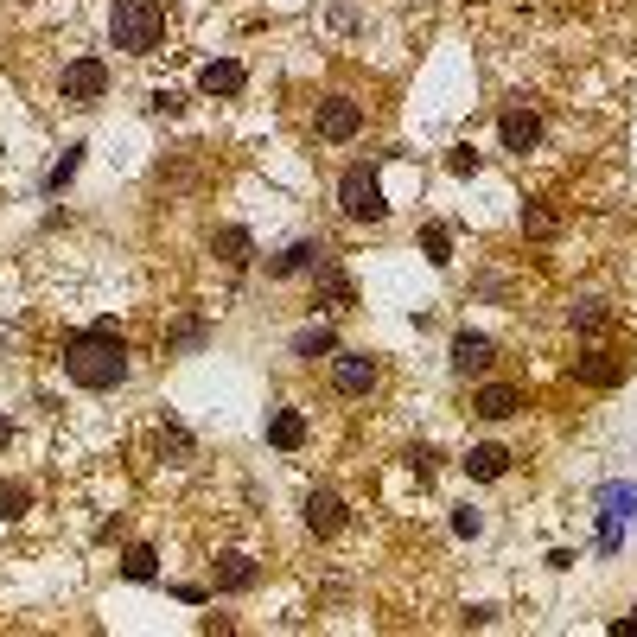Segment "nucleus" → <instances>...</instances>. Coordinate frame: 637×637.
Wrapping results in <instances>:
<instances>
[{"mask_svg":"<svg viewBox=\"0 0 637 637\" xmlns=\"http://www.w3.org/2000/svg\"><path fill=\"white\" fill-rule=\"evenodd\" d=\"M58 96L71 102V109L102 102V96H109V64H102V58H71V64H64V77H58Z\"/></svg>","mask_w":637,"mask_h":637,"instance_id":"nucleus-4","label":"nucleus"},{"mask_svg":"<svg viewBox=\"0 0 637 637\" xmlns=\"http://www.w3.org/2000/svg\"><path fill=\"white\" fill-rule=\"evenodd\" d=\"M153 453L166 459V466H192V434H185V427H160V434H153Z\"/></svg>","mask_w":637,"mask_h":637,"instance_id":"nucleus-19","label":"nucleus"},{"mask_svg":"<svg viewBox=\"0 0 637 637\" xmlns=\"http://www.w3.org/2000/svg\"><path fill=\"white\" fill-rule=\"evenodd\" d=\"M166 344H172V351H198V344H204V319H185Z\"/></svg>","mask_w":637,"mask_h":637,"instance_id":"nucleus-26","label":"nucleus"},{"mask_svg":"<svg viewBox=\"0 0 637 637\" xmlns=\"http://www.w3.org/2000/svg\"><path fill=\"white\" fill-rule=\"evenodd\" d=\"M7 446H13V415L0 408V453H7Z\"/></svg>","mask_w":637,"mask_h":637,"instance_id":"nucleus-30","label":"nucleus"},{"mask_svg":"<svg viewBox=\"0 0 637 637\" xmlns=\"http://www.w3.org/2000/svg\"><path fill=\"white\" fill-rule=\"evenodd\" d=\"M325 255H332L325 243H313V236H300V243H287V249L268 262V274H274V281H287V274H306V268H319Z\"/></svg>","mask_w":637,"mask_h":637,"instance_id":"nucleus-12","label":"nucleus"},{"mask_svg":"<svg viewBox=\"0 0 637 637\" xmlns=\"http://www.w3.org/2000/svg\"><path fill=\"white\" fill-rule=\"evenodd\" d=\"M376 357L370 351H332V389L344 395V402H364V395L376 389Z\"/></svg>","mask_w":637,"mask_h":637,"instance_id":"nucleus-6","label":"nucleus"},{"mask_svg":"<svg viewBox=\"0 0 637 637\" xmlns=\"http://www.w3.org/2000/svg\"><path fill=\"white\" fill-rule=\"evenodd\" d=\"M109 39H115V51H128V58L160 51V39H166V7H160V0H115Z\"/></svg>","mask_w":637,"mask_h":637,"instance_id":"nucleus-2","label":"nucleus"},{"mask_svg":"<svg viewBox=\"0 0 637 637\" xmlns=\"http://www.w3.org/2000/svg\"><path fill=\"white\" fill-rule=\"evenodd\" d=\"M211 255H217V262H230V268H243L249 255H255V243H249V230L223 223V230H211Z\"/></svg>","mask_w":637,"mask_h":637,"instance_id":"nucleus-17","label":"nucleus"},{"mask_svg":"<svg viewBox=\"0 0 637 637\" xmlns=\"http://www.w3.org/2000/svg\"><path fill=\"white\" fill-rule=\"evenodd\" d=\"M122 574H128V580H160V555H153V548H128V555H122Z\"/></svg>","mask_w":637,"mask_h":637,"instance_id":"nucleus-22","label":"nucleus"},{"mask_svg":"<svg viewBox=\"0 0 637 637\" xmlns=\"http://www.w3.org/2000/svg\"><path fill=\"white\" fill-rule=\"evenodd\" d=\"M421 249H427V262H434V268L453 262V236H446V223H421Z\"/></svg>","mask_w":637,"mask_h":637,"instance_id":"nucleus-20","label":"nucleus"},{"mask_svg":"<svg viewBox=\"0 0 637 637\" xmlns=\"http://www.w3.org/2000/svg\"><path fill=\"white\" fill-rule=\"evenodd\" d=\"M478 166H485V153H478V147H453V153H446V172H459V179H472Z\"/></svg>","mask_w":637,"mask_h":637,"instance_id":"nucleus-25","label":"nucleus"},{"mask_svg":"<svg viewBox=\"0 0 637 637\" xmlns=\"http://www.w3.org/2000/svg\"><path fill=\"white\" fill-rule=\"evenodd\" d=\"M268 446H281V453L306 446V421H300V408H268Z\"/></svg>","mask_w":637,"mask_h":637,"instance_id":"nucleus-16","label":"nucleus"},{"mask_svg":"<svg viewBox=\"0 0 637 637\" xmlns=\"http://www.w3.org/2000/svg\"><path fill=\"white\" fill-rule=\"evenodd\" d=\"M408 466H415L421 478H434V453H427V446H415V453H408Z\"/></svg>","mask_w":637,"mask_h":637,"instance_id":"nucleus-29","label":"nucleus"},{"mask_svg":"<svg viewBox=\"0 0 637 637\" xmlns=\"http://www.w3.org/2000/svg\"><path fill=\"white\" fill-rule=\"evenodd\" d=\"M497 141H504L510 153H529L542 141V115L536 109H523V102H510L504 115H497Z\"/></svg>","mask_w":637,"mask_h":637,"instance_id":"nucleus-8","label":"nucleus"},{"mask_svg":"<svg viewBox=\"0 0 637 637\" xmlns=\"http://www.w3.org/2000/svg\"><path fill=\"white\" fill-rule=\"evenodd\" d=\"M472 415H485V421H510V415H523V389L516 383H485L472 395Z\"/></svg>","mask_w":637,"mask_h":637,"instance_id":"nucleus-11","label":"nucleus"},{"mask_svg":"<svg viewBox=\"0 0 637 637\" xmlns=\"http://www.w3.org/2000/svg\"><path fill=\"white\" fill-rule=\"evenodd\" d=\"M306 529H313V536H338L344 529V497L338 491H306Z\"/></svg>","mask_w":637,"mask_h":637,"instance_id":"nucleus-15","label":"nucleus"},{"mask_svg":"<svg viewBox=\"0 0 637 637\" xmlns=\"http://www.w3.org/2000/svg\"><path fill=\"white\" fill-rule=\"evenodd\" d=\"M83 153H90V147H83V141H77V147H64V160H58V166H51V172H45V192H64V185H71V179H77V166H83Z\"/></svg>","mask_w":637,"mask_h":637,"instance_id":"nucleus-21","label":"nucleus"},{"mask_svg":"<svg viewBox=\"0 0 637 637\" xmlns=\"http://www.w3.org/2000/svg\"><path fill=\"white\" fill-rule=\"evenodd\" d=\"M58 364L77 389H115V383H128V344L115 332V319H96L90 332H77L64 344Z\"/></svg>","mask_w":637,"mask_h":637,"instance_id":"nucleus-1","label":"nucleus"},{"mask_svg":"<svg viewBox=\"0 0 637 637\" xmlns=\"http://www.w3.org/2000/svg\"><path fill=\"white\" fill-rule=\"evenodd\" d=\"M459 466H466V478H478V485H497V478L510 472V446L485 440V446H472V453L459 459Z\"/></svg>","mask_w":637,"mask_h":637,"instance_id":"nucleus-14","label":"nucleus"},{"mask_svg":"<svg viewBox=\"0 0 637 637\" xmlns=\"http://www.w3.org/2000/svg\"><path fill=\"white\" fill-rule=\"evenodd\" d=\"M491 364H497V344L485 332H472V325H466V332H453V370L459 376H485Z\"/></svg>","mask_w":637,"mask_h":637,"instance_id":"nucleus-10","label":"nucleus"},{"mask_svg":"<svg viewBox=\"0 0 637 637\" xmlns=\"http://www.w3.org/2000/svg\"><path fill=\"white\" fill-rule=\"evenodd\" d=\"M625 357H612V351H587V357H574V383L580 389H618L625 383Z\"/></svg>","mask_w":637,"mask_h":637,"instance_id":"nucleus-9","label":"nucleus"},{"mask_svg":"<svg viewBox=\"0 0 637 637\" xmlns=\"http://www.w3.org/2000/svg\"><path fill=\"white\" fill-rule=\"evenodd\" d=\"M574 325H580V332H606V325H612L606 300H580V306H574Z\"/></svg>","mask_w":637,"mask_h":637,"instance_id":"nucleus-23","label":"nucleus"},{"mask_svg":"<svg viewBox=\"0 0 637 637\" xmlns=\"http://www.w3.org/2000/svg\"><path fill=\"white\" fill-rule=\"evenodd\" d=\"M478 529H485V516H478L472 504H466V510H453V536H478Z\"/></svg>","mask_w":637,"mask_h":637,"instance_id":"nucleus-27","label":"nucleus"},{"mask_svg":"<svg viewBox=\"0 0 637 637\" xmlns=\"http://www.w3.org/2000/svg\"><path fill=\"white\" fill-rule=\"evenodd\" d=\"M338 211L351 223H383L389 217V198H383V179L370 172V160H357L351 172L338 179Z\"/></svg>","mask_w":637,"mask_h":637,"instance_id":"nucleus-3","label":"nucleus"},{"mask_svg":"<svg viewBox=\"0 0 637 637\" xmlns=\"http://www.w3.org/2000/svg\"><path fill=\"white\" fill-rule=\"evenodd\" d=\"M147 109H153V115H179V96H172V90H153Z\"/></svg>","mask_w":637,"mask_h":637,"instance_id":"nucleus-28","label":"nucleus"},{"mask_svg":"<svg viewBox=\"0 0 637 637\" xmlns=\"http://www.w3.org/2000/svg\"><path fill=\"white\" fill-rule=\"evenodd\" d=\"M255 580H262V567H255V555H243V548H230V555L211 561V593H249Z\"/></svg>","mask_w":637,"mask_h":637,"instance_id":"nucleus-7","label":"nucleus"},{"mask_svg":"<svg viewBox=\"0 0 637 637\" xmlns=\"http://www.w3.org/2000/svg\"><path fill=\"white\" fill-rule=\"evenodd\" d=\"M338 351V332L332 325H306V332H294V357H306V364H319V357Z\"/></svg>","mask_w":637,"mask_h":637,"instance_id":"nucleus-18","label":"nucleus"},{"mask_svg":"<svg viewBox=\"0 0 637 637\" xmlns=\"http://www.w3.org/2000/svg\"><path fill=\"white\" fill-rule=\"evenodd\" d=\"M243 83H249V71H243L236 58H211V64L198 71V90H204V96H243Z\"/></svg>","mask_w":637,"mask_h":637,"instance_id":"nucleus-13","label":"nucleus"},{"mask_svg":"<svg viewBox=\"0 0 637 637\" xmlns=\"http://www.w3.org/2000/svg\"><path fill=\"white\" fill-rule=\"evenodd\" d=\"M313 134H319V141H332V147L357 141V134H364V109H357V96H325L319 109H313Z\"/></svg>","mask_w":637,"mask_h":637,"instance_id":"nucleus-5","label":"nucleus"},{"mask_svg":"<svg viewBox=\"0 0 637 637\" xmlns=\"http://www.w3.org/2000/svg\"><path fill=\"white\" fill-rule=\"evenodd\" d=\"M26 510H32V485H0V516H7V523L26 516Z\"/></svg>","mask_w":637,"mask_h":637,"instance_id":"nucleus-24","label":"nucleus"}]
</instances>
